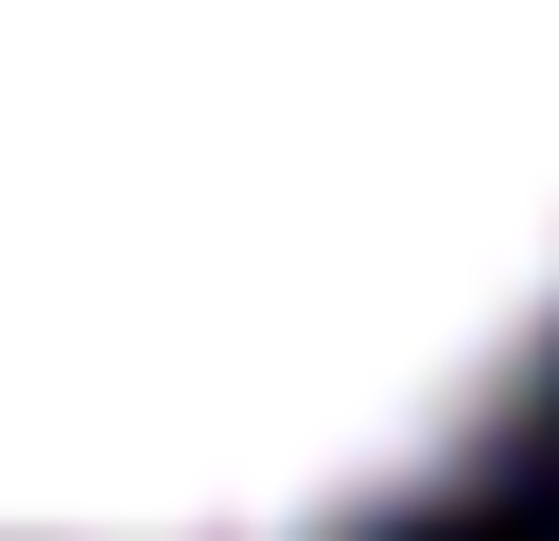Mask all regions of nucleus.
I'll return each instance as SVG.
<instances>
[{
    "label": "nucleus",
    "mask_w": 559,
    "mask_h": 541,
    "mask_svg": "<svg viewBox=\"0 0 559 541\" xmlns=\"http://www.w3.org/2000/svg\"><path fill=\"white\" fill-rule=\"evenodd\" d=\"M559 366V0H0V541H384Z\"/></svg>",
    "instance_id": "nucleus-1"
}]
</instances>
